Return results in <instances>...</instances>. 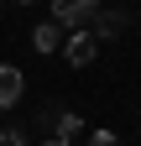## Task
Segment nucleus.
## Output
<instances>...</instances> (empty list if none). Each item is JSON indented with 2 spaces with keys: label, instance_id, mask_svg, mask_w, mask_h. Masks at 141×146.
Segmentation results:
<instances>
[{
  "label": "nucleus",
  "instance_id": "obj_8",
  "mask_svg": "<svg viewBox=\"0 0 141 146\" xmlns=\"http://www.w3.org/2000/svg\"><path fill=\"white\" fill-rule=\"evenodd\" d=\"M73 131H78V115H63V125H58V141H68V146H73Z\"/></svg>",
  "mask_w": 141,
  "mask_h": 146
},
{
  "label": "nucleus",
  "instance_id": "obj_6",
  "mask_svg": "<svg viewBox=\"0 0 141 146\" xmlns=\"http://www.w3.org/2000/svg\"><path fill=\"white\" fill-rule=\"evenodd\" d=\"M63 115H68L63 104H42V110H37V120H31V125H52V131H58V125H63Z\"/></svg>",
  "mask_w": 141,
  "mask_h": 146
},
{
  "label": "nucleus",
  "instance_id": "obj_4",
  "mask_svg": "<svg viewBox=\"0 0 141 146\" xmlns=\"http://www.w3.org/2000/svg\"><path fill=\"white\" fill-rule=\"evenodd\" d=\"M16 99H21V68L0 63V110H11Z\"/></svg>",
  "mask_w": 141,
  "mask_h": 146
},
{
  "label": "nucleus",
  "instance_id": "obj_10",
  "mask_svg": "<svg viewBox=\"0 0 141 146\" xmlns=\"http://www.w3.org/2000/svg\"><path fill=\"white\" fill-rule=\"evenodd\" d=\"M37 146H68V141H58V136H52V141H37Z\"/></svg>",
  "mask_w": 141,
  "mask_h": 146
},
{
  "label": "nucleus",
  "instance_id": "obj_5",
  "mask_svg": "<svg viewBox=\"0 0 141 146\" xmlns=\"http://www.w3.org/2000/svg\"><path fill=\"white\" fill-rule=\"evenodd\" d=\"M31 47H37V52H58V47H63V26L37 21V31H31Z\"/></svg>",
  "mask_w": 141,
  "mask_h": 146
},
{
  "label": "nucleus",
  "instance_id": "obj_1",
  "mask_svg": "<svg viewBox=\"0 0 141 146\" xmlns=\"http://www.w3.org/2000/svg\"><path fill=\"white\" fill-rule=\"evenodd\" d=\"M94 16H99V5H94V0H58V5H52V26L89 31V26H94Z\"/></svg>",
  "mask_w": 141,
  "mask_h": 146
},
{
  "label": "nucleus",
  "instance_id": "obj_2",
  "mask_svg": "<svg viewBox=\"0 0 141 146\" xmlns=\"http://www.w3.org/2000/svg\"><path fill=\"white\" fill-rule=\"evenodd\" d=\"M94 52H99V42H94L89 31H68V36H63V58L73 63V68H89Z\"/></svg>",
  "mask_w": 141,
  "mask_h": 146
},
{
  "label": "nucleus",
  "instance_id": "obj_7",
  "mask_svg": "<svg viewBox=\"0 0 141 146\" xmlns=\"http://www.w3.org/2000/svg\"><path fill=\"white\" fill-rule=\"evenodd\" d=\"M0 146H26V125H5L0 131Z\"/></svg>",
  "mask_w": 141,
  "mask_h": 146
},
{
  "label": "nucleus",
  "instance_id": "obj_9",
  "mask_svg": "<svg viewBox=\"0 0 141 146\" xmlns=\"http://www.w3.org/2000/svg\"><path fill=\"white\" fill-rule=\"evenodd\" d=\"M89 146H120V141H115L110 131H94V136H89Z\"/></svg>",
  "mask_w": 141,
  "mask_h": 146
},
{
  "label": "nucleus",
  "instance_id": "obj_3",
  "mask_svg": "<svg viewBox=\"0 0 141 146\" xmlns=\"http://www.w3.org/2000/svg\"><path fill=\"white\" fill-rule=\"evenodd\" d=\"M126 26H131V11H99L94 26H89V36H94V42H104V36H120Z\"/></svg>",
  "mask_w": 141,
  "mask_h": 146
}]
</instances>
